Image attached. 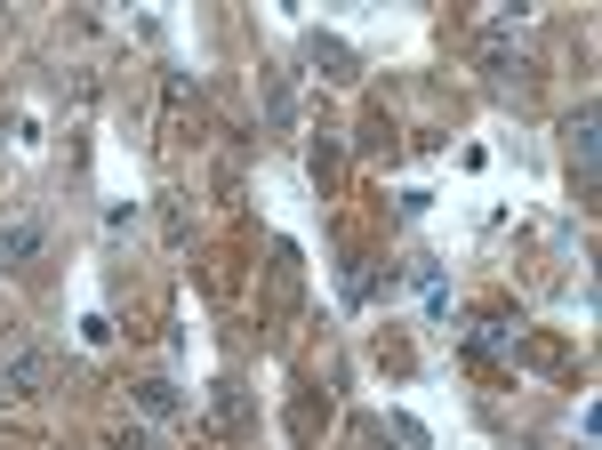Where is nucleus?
<instances>
[{"mask_svg": "<svg viewBox=\"0 0 602 450\" xmlns=\"http://www.w3.org/2000/svg\"><path fill=\"white\" fill-rule=\"evenodd\" d=\"M41 379H48V362H41V355H16L9 370H0V394H33Z\"/></svg>", "mask_w": 602, "mask_h": 450, "instance_id": "nucleus-1", "label": "nucleus"}, {"mask_svg": "<svg viewBox=\"0 0 602 450\" xmlns=\"http://www.w3.org/2000/svg\"><path fill=\"white\" fill-rule=\"evenodd\" d=\"M24 258H41V225H9L0 234V266H24Z\"/></svg>", "mask_w": 602, "mask_h": 450, "instance_id": "nucleus-2", "label": "nucleus"}, {"mask_svg": "<svg viewBox=\"0 0 602 450\" xmlns=\"http://www.w3.org/2000/svg\"><path fill=\"white\" fill-rule=\"evenodd\" d=\"M313 65H337V72H354V48H346V41H322V33H313Z\"/></svg>", "mask_w": 602, "mask_h": 450, "instance_id": "nucleus-3", "label": "nucleus"}, {"mask_svg": "<svg viewBox=\"0 0 602 450\" xmlns=\"http://www.w3.org/2000/svg\"><path fill=\"white\" fill-rule=\"evenodd\" d=\"M145 410H153V418H169V410H177V386H169V379H153V386H145Z\"/></svg>", "mask_w": 602, "mask_h": 450, "instance_id": "nucleus-4", "label": "nucleus"}]
</instances>
